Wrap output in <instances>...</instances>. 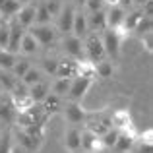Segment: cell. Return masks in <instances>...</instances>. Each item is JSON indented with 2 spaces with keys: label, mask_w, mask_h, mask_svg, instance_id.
Here are the masks:
<instances>
[{
  "label": "cell",
  "mask_w": 153,
  "mask_h": 153,
  "mask_svg": "<svg viewBox=\"0 0 153 153\" xmlns=\"http://www.w3.org/2000/svg\"><path fill=\"white\" fill-rule=\"evenodd\" d=\"M19 8H22V4H19L18 0H6V2L0 6V14H2V19H4V22H8V19L16 18V14L19 12Z\"/></svg>",
  "instance_id": "d6986e66"
},
{
  "label": "cell",
  "mask_w": 153,
  "mask_h": 153,
  "mask_svg": "<svg viewBox=\"0 0 153 153\" xmlns=\"http://www.w3.org/2000/svg\"><path fill=\"white\" fill-rule=\"evenodd\" d=\"M29 33L33 35V39L39 43V47H47V45H51L52 41H54V37H56V31L52 29V27L47 23V25H33L29 29Z\"/></svg>",
  "instance_id": "8992f818"
},
{
  "label": "cell",
  "mask_w": 153,
  "mask_h": 153,
  "mask_svg": "<svg viewBox=\"0 0 153 153\" xmlns=\"http://www.w3.org/2000/svg\"><path fill=\"white\" fill-rule=\"evenodd\" d=\"M72 35H76V37L83 39L87 33H89V29H87V16L82 14V12H76L74 16V23H72Z\"/></svg>",
  "instance_id": "5bb4252c"
},
{
  "label": "cell",
  "mask_w": 153,
  "mask_h": 153,
  "mask_svg": "<svg viewBox=\"0 0 153 153\" xmlns=\"http://www.w3.org/2000/svg\"><path fill=\"white\" fill-rule=\"evenodd\" d=\"M18 2H19V4L23 6V4H29V2H33V0H18Z\"/></svg>",
  "instance_id": "74e56055"
},
{
  "label": "cell",
  "mask_w": 153,
  "mask_h": 153,
  "mask_svg": "<svg viewBox=\"0 0 153 153\" xmlns=\"http://www.w3.org/2000/svg\"><path fill=\"white\" fill-rule=\"evenodd\" d=\"M76 76H82V78H93L95 79V64L89 60H79L76 64Z\"/></svg>",
  "instance_id": "7402d4cb"
},
{
  "label": "cell",
  "mask_w": 153,
  "mask_h": 153,
  "mask_svg": "<svg viewBox=\"0 0 153 153\" xmlns=\"http://www.w3.org/2000/svg\"><path fill=\"white\" fill-rule=\"evenodd\" d=\"M0 126H2V124H0Z\"/></svg>",
  "instance_id": "f6af8a7d"
},
{
  "label": "cell",
  "mask_w": 153,
  "mask_h": 153,
  "mask_svg": "<svg viewBox=\"0 0 153 153\" xmlns=\"http://www.w3.org/2000/svg\"><path fill=\"white\" fill-rule=\"evenodd\" d=\"M0 51H2V49H0Z\"/></svg>",
  "instance_id": "bcb514c9"
},
{
  "label": "cell",
  "mask_w": 153,
  "mask_h": 153,
  "mask_svg": "<svg viewBox=\"0 0 153 153\" xmlns=\"http://www.w3.org/2000/svg\"><path fill=\"white\" fill-rule=\"evenodd\" d=\"M85 8L89 12H95V10H103V6H105V0H85Z\"/></svg>",
  "instance_id": "e575fe53"
},
{
  "label": "cell",
  "mask_w": 153,
  "mask_h": 153,
  "mask_svg": "<svg viewBox=\"0 0 153 153\" xmlns=\"http://www.w3.org/2000/svg\"><path fill=\"white\" fill-rule=\"evenodd\" d=\"M37 49H39V43L33 39V35L23 33L22 41H19V52H23V54H35Z\"/></svg>",
  "instance_id": "ffe728a7"
},
{
  "label": "cell",
  "mask_w": 153,
  "mask_h": 153,
  "mask_svg": "<svg viewBox=\"0 0 153 153\" xmlns=\"http://www.w3.org/2000/svg\"><path fill=\"white\" fill-rule=\"evenodd\" d=\"M79 142H82V130L76 126L68 128L66 134H64V146H66L68 151L72 153H78L79 151Z\"/></svg>",
  "instance_id": "4fadbf2b"
},
{
  "label": "cell",
  "mask_w": 153,
  "mask_h": 153,
  "mask_svg": "<svg viewBox=\"0 0 153 153\" xmlns=\"http://www.w3.org/2000/svg\"><path fill=\"white\" fill-rule=\"evenodd\" d=\"M8 35H10L8 22H2L0 23V49H6L8 47Z\"/></svg>",
  "instance_id": "d6a6232c"
},
{
  "label": "cell",
  "mask_w": 153,
  "mask_h": 153,
  "mask_svg": "<svg viewBox=\"0 0 153 153\" xmlns=\"http://www.w3.org/2000/svg\"><path fill=\"white\" fill-rule=\"evenodd\" d=\"M14 19L23 27V29H25V27H31V25L35 23V4H33V2L23 4V6L19 8V12L16 14Z\"/></svg>",
  "instance_id": "8fae6325"
},
{
  "label": "cell",
  "mask_w": 153,
  "mask_h": 153,
  "mask_svg": "<svg viewBox=\"0 0 153 153\" xmlns=\"http://www.w3.org/2000/svg\"><path fill=\"white\" fill-rule=\"evenodd\" d=\"M43 2H45V8H47L51 18H58L60 10H62V6H64L62 0H43Z\"/></svg>",
  "instance_id": "83f0119b"
},
{
  "label": "cell",
  "mask_w": 153,
  "mask_h": 153,
  "mask_svg": "<svg viewBox=\"0 0 153 153\" xmlns=\"http://www.w3.org/2000/svg\"><path fill=\"white\" fill-rule=\"evenodd\" d=\"M16 114H18V111H16L14 103H12V99H4V101H0V122H14Z\"/></svg>",
  "instance_id": "e0dca14e"
},
{
  "label": "cell",
  "mask_w": 153,
  "mask_h": 153,
  "mask_svg": "<svg viewBox=\"0 0 153 153\" xmlns=\"http://www.w3.org/2000/svg\"><path fill=\"white\" fill-rule=\"evenodd\" d=\"M29 68H31V64L27 62V60H16L14 66H12V72H14L16 78H22V76L25 74V72L29 70Z\"/></svg>",
  "instance_id": "f546056e"
},
{
  "label": "cell",
  "mask_w": 153,
  "mask_h": 153,
  "mask_svg": "<svg viewBox=\"0 0 153 153\" xmlns=\"http://www.w3.org/2000/svg\"><path fill=\"white\" fill-rule=\"evenodd\" d=\"M51 16H49V12H47V8H45V2H39V4H35V22L39 23V25H47V23H51Z\"/></svg>",
  "instance_id": "d4e9b609"
},
{
  "label": "cell",
  "mask_w": 153,
  "mask_h": 153,
  "mask_svg": "<svg viewBox=\"0 0 153 153\" xmlns=\"http://www.w3.org/2000/svg\"><path fill=\"white\" fill-rule=\"evenodd\" d=\"M4 2H6V0H0V6H2V4H4Z\"/></svg>",
  "instance_id": "ab89813d"
},
{
  "label": "cell",
  "mask_w": 153,
  "mask_h": 153,
  "mask_svg": "<svg viewBox=\"0 0 153 153\" xmlns=\"http://www.w3.org/2000/svg\"><path fill=\"white\" fill-rule=\"evenodd\" d=\"M132 126V118L128 114V111H116L111 114V128H116V130H124V128Z\"/></svg>",
  "instance_id": "9a60e30c"
},
{
  "label": "cell",
  "mask_w": 153,
  "mask_h": 153,
  "mask_svg": "<svg viewBox=\"0 0 153 153\" xmlns=\"http://www.w3.org/2000/svg\"><path fill=\"white\" fill-rule=\"evenodd\" d=\"M70 83H72V78H58L54 83H52V93L58 95V97L66 95L68 89H70Z\"/></svg>",
  "instance_id": "484cf974"
},
{
  "label": "cell",
  "mask_w": 153,
  "mask_h": 153,
  "mask_svg": "<svg viewBox=\"0 0 153 153\" xmlns=\"http://www.w3.org/2000/svg\"><path fill=\"white\" fill-rule=\"evenodd\" d=\"M95 74L99 76V78H112L114 76V64H112V60H99V62H95Z\"/></svg>",
  "instance_id": "44dd1931"
},
{
  "label": "cell",
  "mask_w": 153,
  "mask_h": 153,
  "mask_svg": "<svg viewBox=\"0 0 153 153\" xmlns=\"http://www.w3.org/2000/svg\"><path fill=\"white\" fill-rule=\"evenodd\" d=\"M0 89H2V85H0Z\"/></svg>",
  "instance_id": "7bdbcfd3"
},
{
  "label": "cell",
  "mask_w": 153,
  "mask_h": 153,
  "mask_svg": "<svg viewBox=\"0 0 153 153\" xmlns=\"http://www.w3.org/2000/svg\"><path fill=\"white\" fill-rule=\"evenodd\" d=\"M14 62H16V54L8 52L6 49L0 51V70H12Z\"/></svg>",
  "instance_id": "4316f807"
},
{
  "label": "cell",
  "mask_w": 153,
  "mask_h": 153,
  "mask_svg": "<svg viewBox=\"0 0 153 153\" xmlns=\"http://www.w3.org/2000/svg\"><path fill=\"white\" fill-rule=\"evenodd\" d=\"M27 93H29V97H31V101H33V103H41L43 99L51 93V87H49V83L39 82V83H35V85H31Z\"/></svg>",
  "instance_id": "ac0fdd59"
},
{
  "label": "cell",
  "mask_w": 153,
  "mask_h": 153,
  "mask_svg": "<svg viewBox=\"0 0 153 153\" xmlns=\"http://www.w3.org/2000/svg\"><path fill=\"white\" fill-rule=\"evenodd\" d=\"M87 29L97 31V33H101L103 29H107V14H105V10L89 12V16H87Z\"/></svg>",
  "instance_id": "7c38bea8"
},
{
  "label": "cell",
  "mask_w": 153,
  "mask_h": 153,
  "mask_svg": "<svg viewBox=\"0 0 153 153\" xmlns=\"http://www.w3.org/2000/svg\"><path fill=\"white\" fill-rule=\"evenodd\" d=\"M95 79L93 78H82V76H76V78H72V83H70V89H68V97H70V101L74 103H82V99L87 95V91H89V87L93 85Z\"/></svg>",
  "instance_id": "3957f363"
},
{
  "label": "cell",
  "mask_w": 153,
  "mask_h": 153,
  "mask_svg": "<svg viewBox=\"0 0 153 153\" xmlns=\"http://www.w3.org/2000/svg\"><path fill=\"white\" fill-rule=\"evenodd\" d=\"M134 2H136V4H138V6H142V4H146V2H147V0H134Z\"/></svg>",
  "instance_id": "f35d334b"
},
{
  "label": "cell",
  "mask_w": 153,
  "mask_h": 153,
  "mask_svg": "<svg viewBox=\"0 0 153 153\" xmlns=\"http://www.w3.org/2000/svg\"><path fill=\"white\" fill-rule=\"evenodd\" d=\"M101 41L105 54L111 56V60H116L120 54V45H122V37L116 33L114 29H103L101 31Z\"/></svg>",
  "instance_id": "7a4b0ae2"
},
{
  "label": "cell",
  "mask_w": 153,
  "mask_h": 153,
  "mask_svg": "<svg viewBox=\"0 0 153 153\" xmlns=\"http://www.w3.org/2000/svg\"><path fill=\"white\" fill-rule=\"evenodd\" d=\"M76 64L72 58H62L58 60V68H56V78H76Z\"/></svg>",
  "instance_id": "2e32d148"
},
{
  "label": "cell",
  "mask_w": 153,
  "mask_h": 153,
  "mask_svg": "<svg viewBox=\"0 0 153 153\" xmlns=\"http://www.w3.org/2000/svg\"><path fill=\"white\" fill-rule=\"evenodd\" d=\"M39 82H43L41 70H37V68H33V66H31L29 70H27L25 74L22 76V83H23V85H27V87L35 85V83H39Z\"/></svg>",
  "instance_id": "cb8c5ba5"
},
{
  "label": "cell",
  "mask_w": 153,
  "mask_h": 153,
  "mask_svg": "<svg viewBox=\"0 0 153 153\" xmlns=\"http://www.w3.org/2000/svg\"><path fill=\"white\" fill-rule=\"evenodd\" d=\"M64 116H66L68 124H82L89 118V114H87V111L82 107V103H74V101L66 103V107H64Z\"/></svg>",
  "instance_id": "277c9868"
},
{
  "label": "cell",
  "mask_w": 153,
  "mask_h": 153,
  "mask_svg": "<svg viewBox=\"0 0 153 153\" xmlns=\"http://www.w3.org/2000/svg\"><path fill=\"white\" fill-rule=\"evenodd\" d=\"M83 52L87 54V58H89V62H99V60H103L105 56V49H103V41H101V35L97 33V31H89V33L85 35V41H83Z\"/></svg>",
  "instance_id": "6da1fadb"
},
{
  "label": "cell",
  "mask_w": 153,
  "mask_h": 153,
  "mask_svg": "<svg viewBox=\"0 0 153 153\" xmlns=\"http://www.w3.org/2000/svg\"><path fill=\"white\" fill-rule=\"evenodd\" d=\"M56 68H58V60L56 58H45L43 60V70L51 76H56Z\"/></svg>",
  "instance_id": "1f68e13d"
},
{
  "label": "cell",
  "mask_w": 153,
  "mask_h": 153,
  "mask_svg": "<svg viewBox=\"0 0 153 153\" xmlns=\"http://www.w3.org/2000/svg\"><path fill=\"white\" fill-rule=\"evenodd\" d=\"M153 147H151V142H143V140H140L138 147L134 149V153H151Z\"/></svg>",
  "instance_id": "d590c367"
},
{
  "label": "cell",
  "mask_w": 153,
  "mask_h": 153,
  "mask_svg": "<svg viewBox=\"0 0 153 153\" xmlns=\"http://www.w3.org/2000/svg\"><path fill=\"white\" fill-rule=\"evenodd\" d=\"M2 22H4V19H2V14H0V23H2Z\"/></svg>",
  "instance_id": "60d3db41"
},
{
  "label": "cell",
  "mask_w": 153,
  "mask_h": 153,
  "mask_svg": "<svg viewBox=\"0 0 153 153\" xmlns=\"http://www.w3.org/2000/svg\"><path fill=\"white\" fill-rule=\"evenodd\" d=\"M82 153H85V151H82Z\"/></svg>",
  "instance_id": "ee69618b"
},
{
  "label": "cell",
  "mask_w": 153,
  "mask_h": 153,
  "mask_svg": "<svg viewBox=\"0 0 153 153\" xmlns=\"http://www.w3.org/2000/svg\"><path fill=\"white\" fill-rule=\"evenodd\" d=\"M10 153H27L25 149H23V147H19V146H12V149H10Z\"/></svg>",
  "instance_id": "8d00e7d4"
},
{
  "label": "cell",
  "mask_w": 153,
  "mask_h": 153,
  "mask_svg": "<svg viewBox=\"0 0 153 153\" xmlns=\"http://www.w3.org/2000/svg\"><path fill=\"white\" fill-rule=\"evenodd\" d=\"M74 16H76V8L72 6V4L62 6V10H60V14H58V31L70 33L72 23H74Z\"/></svg>",
  "instance_id": "ba28073f"
},
{
  "label": "cell",
  "mask_w": 153,
  "mask_h": 153,
  "mask_svg": "<svg viewBox=\"0 0 153 153\" xmlns=\"http://www.w3.org/2000/svg\"><path fill=\"white\" fill-rule=\"evenodd\" d=\"M62 47H64V51H66L68 56H72V58H82L83 41L79 37H76V35H66L64 41H62Z\"/></svg>",
  "instance_id": "9c48e42d"
},
{
  "label": "cell",
  "mask_w": 153,
  "mask_h": 153,
  "mask_svg": "<svg viewBox=\"0 0 153 153\" xmlns=\"http://www.w3.org/2000/svg\"><path fill=\"white\" fill-rule=\"evenodd\" d=\"M118 136H120V130H116V128H108L101 138H99V140H101L103 149H112L114 143H116V140H118Z\"/></svg>",
  "instance_id": "603a6c76"
},
{
  "label": "cell",
  "mask_w": 153,
  "mask_h": 153,
  "mask_svg": "<svg viewBox=\"0 0 153 153\" xmlns=\"http://www.w3.org/2000/svg\"><path fill=\"white\" fill-rule=\"evenodd\" d=\"M107 29H120L124 22V16H126V10L122 6H111L107 12Z\"/></svg>",
  "instance_id": "30bf717a"
},
{
  "label": "cell",
  "mask_w": 153,
  "mask_h": 153,
  "mask_svg": "<svg viewBox=\"0 0 153 153\" xmlns=\"http://www.w3.org/2000/svg\"><path fill=\"white\" fill-rule=\"evenodd\" d=\"M0 72H2V70H0Z\"/></svg>",
  "instance_id": "7dc6e473"
},
{
  "label": "cell",
  "mask_w": 153,
  "mask_h": 153,
  "mask_svg": "<svg viewBox=\"0 0 153 153\" xmlns=\"http://www.w3.org/2000/svg\"><path fill=\"white\" fill-rule=\"evenodd\" d=\"M8 29H10V35H8V47H6V51L12 52V54H16V52H19V41H22V37H23L25 31H23V27L19 25L14 18L8 19Z\"/></svg>",
  "instance_id": "5b68a950"
},
{
  "label": "cell",
  "mask_w": 153,
  "mask_h": 153,
  "mask_svg": "<svg viewBox=\"0 0 153 153\" xmlns=\"http://www.w3.org/2000/svg\"><path fill=\"white\" fill-rule=\"evenodd\" d=\"M79 149L85 151V153H99V151H105L103 146H101V140L99 136H95L93 132L82 130V142H79Z\"/></svg>",
  "instance_id": "52a82bcc"
},
{
  "label": "cell",
  "mask_w": 153,
  "mask_h": 153,
  "mask_svg": "<svg viewBox=\"0 0 153 153\" xmlns=\"http://www.w3.org/2000/svg\"><path fill=\"white\" fill-rule=\"evenodd\" d=\"M78 2H82V4H83V2H85V0H78Z\"/></svg>",
  "instance_id": "b9f144b4"
},
{
  "label": "cell",
  "mask_w": 153,
  "mask_h": 153,
  "mask_svg": "<svg viewBox=\"0 0 153 153\" xmlns=\"http://www.w3.org/2000/svg\"><path fill=\"white\" fill-rule=\"evenodd\" d=\"M142 45L146 47L147 52H153V31H147L142 35Z\"/></svg>",
  "instance_id": "836d02e7"
},
{
  "label": "cell",
  "mask_w": 153,
  "mask_h": 153,
  "mask_svg": "<svg viewBox=\"0 0 153 153\" xmlns=\"http://www.w3.org/2000/svg\"><path fill=\"white\" fill-rule=\"evenodd\" d=\"M151 27H153V19H151V16H143L142 19L138 22V25H136V33L142 37L143 33H147V31H151Z\"/></svg>",
  "instance_id": "f1b7e54d"
},
{
  "label": "cell",
  "mask_w": 153,
  "mask_h": 153,
  "mask_svg": "<svg viewBox=\"0 0 153 153\" xmlns=\"http://www.w3.org/2000/svg\"><path fill=\"white\" fill-rule=\"evenodd\" d=\"M12 149V132L6 130L0 136V153H10Z\"/></svg>",
  "instance_id": "4dcf8cb0"
}]
</instances>
